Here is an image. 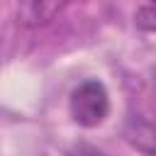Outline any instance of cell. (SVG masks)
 I'll return each instance as SVG.
<instances>
[{
	"label": "cell",
	"instance_id": "1",
	"mask_svg": "<svg viewBox=\"0 0 156 156\" xmlns=\"http://www.w3.org/2000/svg\"><path fill=\"white\" fill-rule=\"evenodd\" d=\"M71 107V117L76 124L80 127H98L105 122L107 112H110V98L107 90L100 80H83L68 100Z\"/></svg>",
	"mask_w": 156,
	"mask_h": 156
},
{
	"label": "cell",
	"instance_id": "2",
	"mask_svg": "<svg viewBox=\"0 0 156 156\" xmlns=\"http://www.w3.org/2000/svg\"><path fill=\"white\" fill-rule=\"evenodd\" d=\"M124 139L144 156H156V119L132 115L124 124Z\"/></svg>",
	"mask_w": 156,
	"mask_h": 156
},
{
	"label": "cell",
	"instance_id": "3",
	"mask_svg": "<svg viewBox=\"0 0 156 156\" xmlns=\"http://www.w3.org/2000/svg\"><path fill=\"white\" fill-rule=\"evenodd\" d=\"M63 2H24L20 5V24L24 27H39L54 20L56 12H61Z\"/></svg>",
	"mask_w": 156,
	"mask_h": 156
},
{
	"label": "cell",
	"instance_id": "4",
	"mask_svg": "<svg viewBox=\"0 0 156 156\" xmlns=\"http://www.w3.org/2000/svg\"><path fill=\"white\" fill-rule=\"evenodd\" d=\"M134 22L141 32H156V2H144L134 10Z\"/></svg>",
	"mask_w": 156,
	"mask_h": 156
},
{
	"label": "cell",
	"instance_id": "5",
	"mask_svg": "<svg viewBox=\"0 0 156 156\" xmlns=\"http://www.w3.org/2000/svg\"><path fill=\"white\" fill-rule=\"evenodd\" d=\"M66 156H107V154L100 151V149H95L93 144H76V146L68 149Z\"/></svg>",
	"mask_w": 156,
	"mask_h": 156
}]
</instances>
